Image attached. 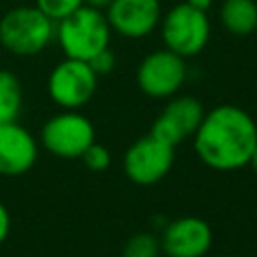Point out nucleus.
I'll list each match as a JSON object with an SVG mask.
<instances>
[{
	"label": "nucleus",
	"mask_w": 257,
	"mask_h": 257,
	"mask_svg": "<svg viewBox=\"0 0 257 257\" xmlns=\"http://www.w3.org/2000/svg\"><path fill=\"white\" fill-rule=\"evenodd\" d=\"M257 147V124L237 104H219L205 112L193 135L195 155L215 171H239L249 165Z\"/></svg>",
	"instance_id": "1"
},
{
	"label": "nucleus",
	"mask_w": 257,
	"mask_h": 257,
	"mask_svg": "<svg viewBox=\"0 0 257 257\" xmlns=\"http://www.w3.org/2000/svg\"><path fill=\"white\" fill-rule=\"evenodd\" d=\"M56 38V22L44 16L34 4L14 6L0 18V44L18 58L44 52Z\"/></svg>",
	"instance_id": "2"
},
{
	"label": "nucleus",
	"mask_w": 257,
	"mask_h": 257,
	"mask_svg": "<svg viewBox=\"0 0 257 257\" xmlns=\"http://www.w3.org/2000/svg\"><path fill=\"white\" fill-rule=\"evenodd\" d=\"M110 24L102 10L88 6L78 8L74 14L56 22V42L64 58L88 62L94 54L110 46Z\"/></svg>",
	"instance_id": "3"
},
{
	"label": "nucleus",
	"mask_w": 257,
	"mask_h": 257,
	"mask_svg": "<svg viewBox=\"0 0 257 257\" xmlns=\"http://www.w3.org/2000/svg\"><path fill=\"white\" fill-rule=\"evenodd\" d=\"M159 30L163 48L187 60L207 46L211 38V20L207 12H201L187 2H179L161 16Z\"/></svg>",
	"instance_id": "4"
},
{
	"label": "nucleus",
	"mask_w": 257,
	"mask_h": 257,
	"mask_svg": "<svg viewBox=\"0 0 257 257\" xmlns=\"http://www.w3.org/2000/svg\"><path fill=\"white\" fill-rule=\"evenodd\" d=\"M96 141V133L88 116L80 110H60L52 114L40 131L44 151L58 159H80L82 153Z\"/></svg>",
	"instance_id": "5"
},
{
	"label": "nucleus",
	"mask_w": 257,
	"mask_h": 257,
	"mask_svg": "<svg viewBox=\"0 0 257 257\" xmlns=\"http://www.w3.org/2000/svg\"><path fill=\"white\" fill-rule=\"evenodd\" d=\"M98 76L84 60L64 58L48 74L46 90L62 110H80L94 96Z\"/></svg>",
	"instance_id": "6"
},
{
	"label": "nucleus",
	"mask_w": 257,
	"mask_h": 257,
	"mask_svg": "<svg viewBox=\"0 0 257 257\" xmlns=\"http://www.w3.org/2000/svg\"><path fill=\"white\" fill-rule=\"evenodd\" d=\"M175 163V147L163 143L151 133L137 139L124 153L122 169L131 183L149 187L163 181Z\"/></svg>",
	"instance_id": "7"
},
{
	"label": "nucleus",
	"mask_w": 257,
	"mask_h": 257,
	"mask_svg": "<svg viewBox=\"0 0 257 257\" xmlns=\"http://www.w3.org/2000/svg\"><path fill=\"white\" fill-rule=\"evenodd\" d=\"M187 74L189 68L183 56L159 48L141 60L137 68V84L151 98H171L183 88Z\"/></svg>",
	"instance_id": "8"
},
{
	"label": "nucleus",
	"mask_w": 257,
	"mask_h": 257,
	"mask_svg": "<svg viewBox=\"0 0 257 257\" xmlns=\"http://www.w3.org/2000/svg\"><path fill=\"white\" fill-rule=\"evenodd\" d=\"M203 116H205V108L199 98L189 94L183 96L175 94L163 106L161 114L153 120L151 135L171 147H177L185 139H193Z\"/></svg>",
	"instance_id": "9"
},
{
	"label": "nucleus",
	"mask_w": 257,
	"mask_h": 257,
	"mask_svg": "<svg viewBox=\"0 0 257 257\" xmlns=\"http://www.w3.org/2000/svg\"><path fill=\"white\" fill-rule=\"evenodd\" d=\"M159 241L167 257H205L213 245V231L201 217L185 215L167 221Z\"/></svg>",
	"instance_id": "10"
},
{
	"label": "nucleus",
	"mask_w": 257,
	"mask_h": 257,
	"mask_svg": "<svg viewBox=\"0 0 257 257\" xmlns=\"http://www.w3.org/2000/svg\"><path fill=\"white\" fill-rule=\"evenodd\" d=\"M104 16L112 32L139 40L159 28L163 6L161 0H112Z\"/></svg>",
	"instance_id": "11"
},
{
	"label": "nucleus",
	"mask_w": 257,
	"mask_h": 257,
	"mask_svg": "<svg viewBox=\"0 0 257 257\" xmlns=\"http://www.w3.org/2000/svg\"><path fill=\"white\" fill-rule=\"evenodd\" d=\"M38 159L34 135L18 120L0 124V175L20 177L28 173Z\"/></svg>",
	"instance_id": "12"
},
{
	"label": "nucleus",
	"mask_w": 257,
	"mask_h": 257,
	"mask_svg": "<svg viewBox=\"0 0 257 257\" xmlns=\"http://www.w3.org/2000/svg\"><path fill=\"white\" fill-rule=\"evenodd\" d=\"M219 18L227 32L235 36H249L257 30V2L255 0H223Z\"/></svg>",
	"instance_id": "13"
},
{
	"label": "nucleus",
	"mask_w": 257,
	"mask_h": 257,
	"mask_svg": "<svg viewBox=\"0 0 257 257\" xmlns=\"http://www.w3.org/2000/svg\"><path fill=\"white\" fill-rule=\"evenodd\" d=\"M22 102L24 92L20 78L10 70L0 68V124L18 120L22 112Z\"/></svg>",
	"instance_id": "14"
},
{
	"label": "nucleus",
	"mask_w": 257,
	"mask_h": 257,
	"mask_svg": "<svg viewBox=\"0 0 257 257\" xmlns=\"http://www.w3.org/2000/svg\"><path fill=\"white\" fill-rule=\"evenodd\" d=\"M161 241L149 231H141L128 237L122 247V257H159Z\"/></svg>",
	"instance_id": "15"
},
{
	"label": "nucleus",
	"mask_w": 257,
	"mask_h": 257,
	"mask_svg": "<svg viewBox=\"0 0 257 257\" xmlns=\"http://www.w3.org/2000/svg\"><path fill=\"white\" fill-rule=\"evenodd\" d=\"M34 6L52 22H60L84 6L82 0H34Z\"/></svg>",
	"instance_id": "16"
},
{
	"label": "nucleus",
	"mask_w": 257,
	"mask_h": 257,
	"mask_svg": "<svg viewBox=\"0 0 257 257\" xmlns=\"http://www.w3.org/2000/svg\"><path fill=\"white\" fill-rule=\"evenodd\" d=\"M80 161L84 163V167H86L88 171H92V173H102V171H106V169L110 167L112 157H110V151H108L106 147H102V145H98V143L94 141V143L82 153Z\"/></svg>",
	"instance_id": "17"
},
{
	"label": "nucleus",
	"mask_w": 257,
	"mask_h": 257,
	"mask_svg": "<svg viewBox=\"0 0 257 257\" xmlns=\"http://www.w3.org/2000/svg\"><path fill=\"white\" fill-rule=\"evenodd\" d=\"M88 64H90V68L94 70L96 76H106V74H110V72L114 70V66H116V56H114V52H112L110 46H108V48L100 50L98 54H94V56L88 60Z\"/></svg>",
	"instance_id": "18"
},
{
	"label": "nucleus",
	"mask_w": 257,
	"mask_h": 257,
	"mask_svg": "<svg viewBox=\"0 0 257 257\" xmlns=\"http://www.w3.org/2000/svg\"><path fill=\"white\" fill-rule=\"evenodd\" d=\"M8 233H10V213H8L6 205L0 201V245L6 241Z\"/></svg>",
	"instance_id": "19"
},
{
	"label": "nucleus",
	"mask_w": 257,
	"mask_h": 257,
	"mask_svg": "<svg viewBox=\"0 0 257 257\" xmlns=\"http://www.w3.org/2000/svg\"><path fill=\"white\" fill-rule=\"evenodd\" d=\"M185 2H187L189 6L201 10V12H209V10L213 8V4H215V0H185Z\"/></svg>",
	"instance_id": "20"
},
{
	"label": "nucleus",
	"mask_w": 257,
	"mask_h": 257,
	"mask_svg": "<svg viewBox=\"0 0 257 257\" xmlns=\"http://www.w3.org/2000/svg\"><path fill=\"white\" fill-rule=\"evenodd\" d=\"M82 2H84V6H88V8H94V10H102V12H104L112 0H82Z\"/></svg>",
	"instance_id": "21"
},
{
	"label": "nucleus",
	"mask_w": 257,
	"mask_h": 257,
	"mask_svg": "<svg viewBox=\"0 0 257 257\" xmlns=\"http://www.w3.org/2000/svg\"><path fill=\"white\" fill-rule=\"evenodd\" d=\"M249 165L253 167V171L257 173V147H255V151H253V155H251V161H249Z\"/></svg>",
	"instance_id": "22"
},
{
	"label": "nucleus",
	"mask_w": 257,
	"mask_h": 257,
	"mask_svg": "<svg viewBox=\"0 0 257 257\" xmlns=\"http://www.w3.org/2000/svg\"><path fill=\"white\" fill-rule=\"evenodd\" d=\"M221 257H227V255H221Z\"/></svg>",
	"instance_id": "23"
}]
</instances>
